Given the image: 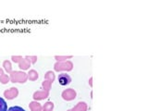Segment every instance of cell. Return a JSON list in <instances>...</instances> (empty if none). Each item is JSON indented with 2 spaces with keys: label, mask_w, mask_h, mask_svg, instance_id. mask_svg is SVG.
Returning a JSON list of instances; mask_svg holds the SVG:
<instances>
[{
  "label": "cell",
  "mask_w": 148,
  "mask_h": 111,
  "mask_svg": "<svg viewBox=\"0 0 148 111\" xmlns=\"http://www.w3.org/2000/svg\"><path fill=\"white\" fill-rule=\"evenodd\" d=\"M0 111H8L7 102L1 96H0Z\"/></svg>",
  "instance_id": "2"
},
{
  "label": "cell",
  "mask_w": 148,
  "mask_h": 111,
  "mask_svg": "<svg viewBox=\"0 0 148 111\" xmlns=\"http://www.w3.org/2000/svg\"><path fill=\"white\" fill-rule=\"evenodd\" d=\"M8 111H25V109H23L22 108H21V106H11V108H9L8 109Z\"/></svg>",
  "instance_id": "3"
},
{
  "label": "cell",
  "mask_w": 148,
  "mask_h": 111,
  "mask_svg": "<svg viewBox=\"0 0 148 111\" xmlns=\"http://www.w3.org/2000/svg\"><path fill=\"white\" fill-rule=\"evenodd\" d=\"M58 82H59V83L61 85H68V84L71 83V79L68 75V74L62 73V74H60V75L58 76Z\"/></svg>",
  "instance_id": "1"
}]
</instances>
